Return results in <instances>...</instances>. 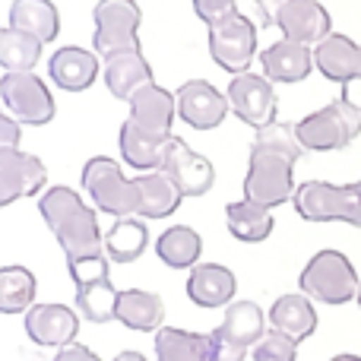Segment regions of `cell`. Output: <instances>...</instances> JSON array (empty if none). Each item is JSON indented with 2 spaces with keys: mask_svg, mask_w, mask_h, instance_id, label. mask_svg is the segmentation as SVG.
I'll list each match as a JSON object with an SVG mask.
<instances>
[{
  "mask_svg": "<svg viewBox=\"0 0 361 361\" xmlns=\"http://www.w3.org/2000/svg\"><path fill=\"white\" fill-rule=\"evenodd\" d=\"M305 146H301L295 124H273L260 127L250 146V159H247V178H244V200L260 203L267 209L288 203L295 197V162L301 159Z\"/></svg>",
  "mask_w": 361,
  "mask_h": 361,
  "instance_id": "obj_1",
  "label": "cell"
},
{
  "mask_svg": "<svg viewBox=\"0 0 361 361\" xmlns=\"http://www.w3.org/2000/svg\"><path fill=\"white\" fill-rule=\"evenodd\" d=\"M38 212L54 231L57 244H61L67 267L73 263H86L95 257H105V238L99 228V216L92 206L82 203V197L70 187H48L38 197Z\"/></svg>",
  "mask_w": 361,
  "mask_h": 361,
  "instance_id": "obj_2",
  "label": "cell"
},
{
  "mask_svg": "<svg viewBox=\"0 0 361 361\" xmlns=\"http://www.w3.org/2000/svg\"><path fill=\"white\" fill-rule=\"evenodd\" d=\"M292 203L305 222H345L352 228H361V180L355 184L305 180L298 184Z\"/></svg>",
  "mask_w": 361,
  "mask_h": 361,
  "instance_id": "obj_3",
  "label": "cell"
},
{
  "mask_svg": "<svg viewBox=\"0 0 361 361\" xmlns=\"http://www.w3.org/2000/svg\"><path fill=\"white\" fill-rule=\"evenodd\" d=\"M298 288L320 305H349L352 298H358L361 282L343 250H320L301 269Z\"/></svg>",
  "mask_w": 361,
  "mask_h": 361,
  "instance_id": "obj_4",
  "label": "cell"
},
{
  "mask_svg": "<svg viewBox=\"0 0 361 361\" xmlns=\"http://www.w3.org/2000/svg\"><path fill=\"white\" fill-rule=\"evenodd\" d=\"M80 180H82V190H86L89 200H92V206L99 212H105V216L127 219L140 209L137 180L127 178L114 159L92 156L86 165H82Z\"/></svg>",
  "mask_w": 361,
  "mask_h": 361,
  "instance_id": "obj_5",
  "label": "cell"
},
{
  "mask_svg": "<svg viewBox=\"0 0 361 361\" xmlns=\"http://www.w3.org/2000/svg\"><path fill=\"white\" fill-rule=\"evenodd\" d=\"M295 133H298L301 146L307 152H336L345 149L361 133V118L343 99H336L330 105H324L320 111L301 118L295 124Z\"/></svg>",
  "mask_w": 361,
  "mask_h": 361,
  "instance_id": "obj_6",
  "label": "cell"
},
{
  "mask_svg": "<svg viewBox=\"0 0 361 361\" xmlns=\"http://www.w3.org/2000/svg\"><path fill=\"white\" fill-rule=\"evenodd\" d=\"M0 102L23 127H44L54 121V95L32 70H10L0 76Z\"/></svg>",
  "mask_w": 361,
  "mask_h": 361,
  "instance_id": "obj_7",
  "label": "cell"
},
{
  "mask_svg": "<svg viewBox=\"0 0 361 361\" xmlns=\"http://www.w3.org/2000/svg\"><path fill=\"white\" fill-rule=\"evenodd\" d=\"M95 32L92 44L99 57L121 54L127 48H140V4L137 0H99L92 10Z\"/></svg>",
  "mask_w": 361,
  "mask_h": 361,
  "instance_id": "obj_8",
  "label": "cell"
},
{
  "mask_svg": "<svg viewBox=\"0 0 361 361\" xmlns=\"http://www.w3.org/2000/svg\"><path fill=\"white\" fill-rule=\"evenodd\" d=\"M70 276H73V286H76V311H80V317L89 320V324L114 320L121 292L108 279V254L86 263H73Z\"/></svg>",
  "mask_w": 361,
  "mask_h": 361,
  "instance_id": "obj_9",
  "label": "cell"
},
{
  "mask_svg": "<svg viewBox=\"0 0 361 361\" xmlns=\"http://www.w3.org/2000/svg\"><path fill=\"white\" fill-rule=\"evenodd\" d=\"M209 54L228 73H247L257 57V25L244 13L219 19L209 25Z\"/></svg>",
  "mask_w": 361,
  "mask_h": 361,
  "instance_id": "obj_10",
  "label": "cell"
},
{
  "mask_svg": "<svg viewBox=\"0 0 361 361\" xmlns=\"http://www.w3.org/2000/svg\"><path fill=\"white\" fill-rule=\"evenodd\" d=\"M263 317L260 305L254 301H231L222 314V324L212 330L219 343V361H241L250 345H257L267 333H263Z\"/></svg>",
  "mask_w": 361,
  "mask_h": 361,
  "instance_id": "obj_11",
  "label": "cell"
},
{
  "mask_svg": "<svg viewBox=\"0 0 361 361\" xmlns=\"http://www.w3.org/2000/svg\"><path fill=\"white\" fill-rule=\"evenodd\" d=\"M225 95H228V105L235 111V118L244 121L247 127H254V130H260V127L276 121L279 99H276V89L267 76H257L250 70L247 73H238L228 82V92Z\"/></svg>",
  "mask_w": 361,
  "mask_h": 361,
  "instance_id": "obj_12",
  "label": "cell"
},
{
  "mask_svg": "<svg viewBox=\"0 0 361 361\" xmlns=\"http://www.w3.org/2000/svg\"><path fill=\"white\" fill-rule=\"evenodd\" d=\"M175 102L178 118L193 130H216L231 111L228 95H222L206 80H187L184 86H178Z\"/></svg>",
  "mask_w": 361,
  "mask_h": 361,
  "instance_id": "obj_13",
  "label": "cell"
},
{
  "mask_svg": "<svg viewBox=\"0 0 361 361\" xmlns=\"http://www.w3.org/2000/svg\"><path fill=\"white\" fill-rule=\"evenodd\" d=\"M44 162L38 156H29L16 146V149H0V209L16 200L35 197L44 190Z\"/></svg>",
  "mask_w": 361,
  "mask_h": 361,
  "instance_id": "obj_14",
  "label": "cell"
},
{
  "mask_svg": "<svg viewBox=\"0 0 361 361\" xmlns=\"http://www.w3.org/2000/svg\"><path fill=\"white\" fill-rule=\"evenodd\" d=\"M162 171L175 180L184 197H203V193H209L212 184H216V169H212V162L206 156H200V152H193L180 137H171L169 149H165Z\"/></svg>",
  "mask_w": 361,
  "mask_h": 361,
  "instance_id": "obj_15",
  "label": "cell"
},
{
  "mask_svg": "<svg viewBox=\"0 0 361 361\" xmlns=\"http://www.w3.org/2000/svg\"><path fill=\"white\" fill-rule=\"evenodd\" d=\"M25 333L42 349H63L76 343L80 314L67 305H32L25 311Z\"/></svg>",
  "mask_w": 361,
  "mask_h": 361,
  "instance_id": "obj_16",
  "label": "cell"
},
{
  "mask_svg": "<svg viewBox=\"0 0 361 361\" xmlns=\"http://www.w3.org/2000/svg\"><path fill=\"white\" fill-rule=\"evenodd\" d=\"M276 29L282 38H292L298 44H320L326 35H333V19L324 4L317 0H288L276 16Z\"/></svg>",
  "mask_w": 361,
  "mask_h": 361,
  "instance_id": "obj_17",
  "label": "cell"
},
{
  "mask_svg": "<svg viewBox=\"0 0 361 361\" xmlns=\"http://www.w3.org/2000/svg\"><path fill=\"white\" fill-rule=\"evenodd\" d=\"M99 70H102L99 54L76 48V44H63L48 57V76L63 92H86L99 80Z\"/></svg>",
  "mask_w": 361,
  "mask_h": 361,
  "instance_id": "obj_18",
  "label": "cell"
},
{
  "mask_svg": "<svg viewBox=\"0 0 361 361\" xmlns=\"http://www.w3.org/2000/svg\"><path fill=\"white\" fill-rule=\"evenodd\" d=\"M102 73H105L108 92L121 102H130L140 89H146L149 82H156L152 80V67H149V61H146L143 48H127V51H121V54H111L105 61V70H102Z\"/></svg>",
  "mask_w": 361,
  "mask_h": 361,
  "instance_id": "obj_19",
  "label": "cell"
},
{
  "mask_svg": "<svg viewBox=\"0 0 361 361\" xmlns=\"http://www.w3.org/2000/svg\"><path fill=\"white\" fill-rule=\"evenodd\" d=\"M260 63L269 82H301L314 70V51L307 44L292 42V38H282V42L263 48Z\"/></svg>",
  "mask_w": 361,
  "mask_h": 361,
  "instance_id": "obj_20",
  "label": "cell"
},
{
  "mask_svg": "<svg viewBox=\"0 0 361 361\" xmlns=\"http://www.w3.org/2000/svg\"><path fill=\"white\" fill-rule=\"evenodd\" d=\"M238 292L235 273L219 263H197L187 276V298L197 307H228Z\"/></svg>",
  "mask_w": 361,
  "mask_h": 361,
  "instance_id": "obj_21",
  "label": "cell"
},
{
  "mask_svg": "<svg viewBox=\"0 0 361 361\" xmlns=\"http://www.w3.org/2000/svg\"><path fill=\"white\" fill-rule=\"evenodd\" d=\"M314 67L333 82H349L361 76V44H355L349 35H326L320 44H314Z\"/></svg>",
  "mask_w": 361,
  "mask_h": 361,
  "instance_id": "obj_22",
  "label": "cell"
},
{
  "mask_svg": "<svg viewBox=\"0 0 361 361\" xmlns=\"http://www.w3.org/2000/svg\"><path fill=\"white\" fill-rule=\"evenodd\" d=\"M127 105H130V121L137 127L159 133V137H171V121L178 114V102L169 89H162L159 82H149Z\"/></svg>",
  "mask_w": 361,
  "mask_h": 361,
  "instance_id": "obj_23",
  "label": "cell"
},
{
  "mask_svg": "<svg viewBox=\"0 0 361 361\" xmlns=\"http://www.w3.org/2000/svg\"><path fill=\"white\" fill-rule=\"evenodd\" d=\"M175 137V133H171ZM171 137H159V133H149L143 127H137L130 118L121 124V159H124L130 169L137 171H159L165 162V149H169Z\"/></svg>",
  "mask_w": 361,
  "mask_h": 361,
  "instance_id": "obj_24",
  "label": "cell"
},
{
  "mask_svg": "<svg viewBox=\"0 0 361 361\" xmlns=\"http://www.w3.org/2000/svg\"><path fill=\"white\" fill-rule=\"evenodd\" d=\"M156 358L159 361H219L216 336L206 333H187L178 326L156 330Z\"/></svg>",
  "mask_w": 361,
  "mask_h": 361,
  "instance_id": "obj_25",
  "label": "cell"
},
{
  "mask_svg": "<svg viewBox=\"0 0 361 361\" xmlns=\"http://www.w3.org/2000/svg\"><path fill=\"white\" fill-rule=\"evenodd\" d=\"M269 324H273V330L286 333L295 343H305L317 330V311H314L311 298L305 292L279 295L273 301V307H269Z\"/></svg>",
  "mask_w": 361,
  "mask_h": 361,
  "instance_id": "obj_26",
  "label": "cell"
},
{
  "mask_svg": "<svg viewBox=\"0 0 361 361\" xmlns=\"http://www.w3.org/2000/svg\"><path fill=\"white\" fill-rule=\"evenodd\" d=\"M162 317H165V305L156 292H146V288H124V292L118 295L114 320H121L127 330H137V333L162 330Z\"/></svg>",
  "mask_w": 361,
  "mask_h": 361,
  "instance_id": "obj_27",
  "label": "cell"
},
{
  "mask_svg": "<svg viewBox=\"0 0 361 361\" xmlns=\"http://www.w3.org/2000/svg\"><path fill=\"white\" fill-rule=\"evenodd\" d=\"M137 180V190H140V209L137 216L143 219H169L171 212L180 206L184 193L178 190V184L165 175L162 169L159 171H143Z\"/></svg>",
  "mask_w": 361,
  "mask_h": 361,
  "instance_id": "obj_28",
  "label": "cell"
},
{
  "mask_svg": "<svg viewBox=\"0 0 361 361\" xmlns=\"http://www.w3.org/2000/svg\"><path fill=\"white\" fill-rule=\"evenodd\" d=\"M10 29L38 38L42 44L54 42L61 32V13L51 0H13L10 4Z\"/></svg>",
  "mask_w": 361,
  "mask_h": 361,
  "instance_id": "obj_29",
  "label": "cell"
},
{
  "mask_svg": "<svg viewBox=\"0 0 361 361\" xmlns=\"http://www.w3.org/2000/svg\"><path fill=\"white\" fill-rule=\"evenodd\" d=\"M225 222H228L231 238L247 244H260L273 235V209L260 203H250V200H238V203L225 206Z\"/></svg>",
  "mask_w": 361,
  "mask_h": 361,
  "instance_id": "obj_30",
  "label": "cell"
},
{
  "mask_svg": "<svg viewBox=\"0 0 361 361\" xmlns=\"http://www.w3.org/2000/svg\"><path fill=\"white\" fill-rule=\"evenodd\" d=\"M156 254L171 269H193L203 254V238L190 225H171L156 241Z\"/></svg>",
  "mask_w": 361,
  "mask_h": 361,
  "instance_id": "obj_31",
  "label": "cell"
},
{
  "mask_svg": "<svg viewBox=\"0 0 361 361\" xmlns=\"http://www.w3.org/2000/svg\"><path fill=\"white\" fill-rule=\"evenodd\" d=\"M149 247V228L140 219H114L111 231L105 235V254L114 263H133L137 257H143V250Z\"/></svg>",
  "mask_w": 361,
  "mask_h": 361,
  "instance_id": "obj_32",
  "label": "cell"
},
{
  "mask_svg": "<svg viewBox=\"0 0 361 361\" xmlns=\"http://www.w3.org/2000/svg\"><path fill=\"white\" fill-rule=\"evenodd\" d=\"M35 276L25 267H0V314H25L35 301Z\"/></svg>",
  "mask_w": 361,
  "mask_h": 361,
  "instance_id": "obj_33",
  "label": "cell"
},
{
  "mask_svg": "<svg viewBox=\"0 0 361 361\" xmlns=\"http://www.w3.org/2000/svg\"><path fill=\"white\" fill-rule=\"evenodd\" d=\"M44 44L38 38L25 35L19 29H0V67L10 70H35V63L42 61Z\"/></svg>",
  "mask_w": 361,
  "mask_h": 361,
  "instance_id": "obj_34",
  "label": "cell"
},
{
  "mask_svg": "<svg viewBox=\"0 0 361 361\" xmlns=\"http://www.w3.org/2000/svg\"><path fill=\"white\" fill-rule=\"evenodd\" d=\"M298 358V343L286 333L273 330L254 345V361H295Z\"/></svg>",
  "mask_w": 361,
  "mask_h": 361,
  "instance_id": "obj_35",
  "label": "cell"
},
{
  "mask_svg": "<svg viewBox=\"0 0 361 361\" xmlns=\"http://www.w3.org/2000/svg\"><path fill=\"white\" fill-rule=\"evenodd\" d=\"M193 13H197L206 25H212V23H219V19L238 13V6H235V0H193Z\"/></svg>",
  "mask_w": 361,
  "mask_h": 361,
  "instance_id": "obj_36",
  "label": "cell"
},
{
  "mask_svg": "<svg viewBox=\"0 0 361 361\" xmlns=\"http://www.w3.org/2000/svg\"><path fill=\"white\" fill-rule=\"evenodd\" d=\"M23 140V124L6 108H0V149H16Z\"/></svg>",
  "mask_w": 361,
  "mask_h": 361,
  "instance_id": "obj_37",
  "label": "cell"
},
{
  "mask_svg": "<svg viewBox=\"0 0 361 361\" xmlns=\"http://www.w3.org/2000/svg\"><path fill=\"white\" fill-rule=\"evenodd\" d=\"M51 361H102L99 355H95L89 345H82V343H70V345H63V349H57V355L51 358Z\"/></svg>",
  "mask_w": 361,
  "mask_h": 361,
  "instance_id": "obj_38",
  "label": "cell"
},
{
  "mask_svg": "<svg viewBox=\"0 0 361 361\" xmlns=\"http://www.w3.org/2000/svg\"><path fill=\"white\" fill-rule=\"evenodd\" d=\"M339 99L345 102V105L352 108V111L361 118V76H355V80H349V82H343V95Z\"/></svg>",
  "mask_w": 361,
  "mask_h": 361,
  "instance_id": "obj_39",
  "label": "cell"
},
{
  "mask_svg": "<svg viewBox=\"0 0 361 361\" xmlns=\"http://www.w3.org/2000/svg\"><path fill=\"white\" fill-rule=\"evenodd\" d=\"M286 4L288 0H257V10H260L263 25H276V16H279V10Z\"/></svg>",
  "mask_w": 361,
  "mask_h": 361,
  "instance_id": "obj_40",
  "label": "cell"
},
{
  "mask_svg": "<svg viewBox=\"0 0 361 361\" xmlns=\"http://www.w3.org/2000/svg\"><path fill=\"white\" fill-rule=\"evenodd\" d=\"M114 361H146V355H140V352L127 349V352H118V355H114Z\"/></svg>",
  "mask_w": 361,
  "mask_h": 361,
  "instance_id": "obj_41",
  "label": "cell"
},
{
  "mask_svg": "<svg viewBox=\"0 0 361 361\" xmlns=\"http://www.w3.org/2000/svg\"><path fill=\"white\" fill-rule=\"evenodd\" d=\"M330 361H361L358 355H336V358H330Z\"/></svg>",
  "mask_w": 361,
  "mask_h": 361,
  "instance_id": "obj_42",
  "label": "cell"
},
{
  "mask_svg": "<svg viewBox=\"0 0 361 361\" xmlns=\"http://www.w3.org/2000/svg\"><path fill=\"white\" fill-rule=\"evenodd\" d=\"M355 301H358V307H361V288H358V298Z\"/></svg>",
  "mask_w": 361,
  "mask_h": 361,
  "instance_id": "obj_43",
  "label": "cell"
}]
</instances>
